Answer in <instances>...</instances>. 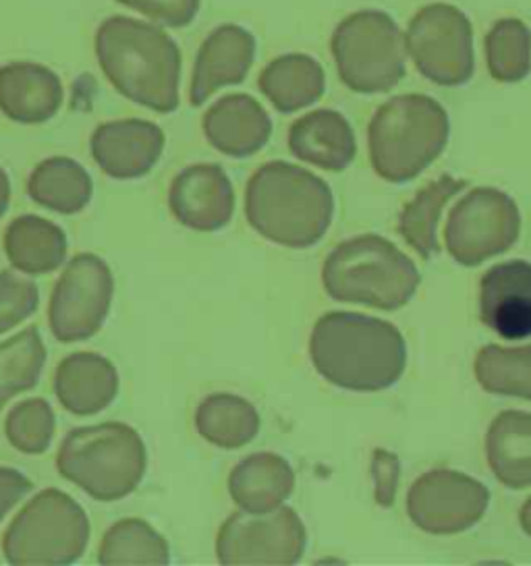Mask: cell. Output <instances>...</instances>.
Wrapping results in <instances>:
<instances>
[{
  "label": "cell",
  "mask_w": 531,
  "mask_h": 566,
  "mask_svg": "<svg viewBox=\"0 0 531 566\" xmlns=\"http://www.w3.org/2000/svg\"><path fill=\"white\" fill-rule=\"evenodd\" d=\"M96 56L121 96L154 113L179 108L181 52L165 30L137 19H106L96 34Z\"/></svg>",
  "instance_id": "obj_1"
},
{
  "label": "cell",
  "mask_w": 531,
  "mask_h": 566,
  "mask_svg": "<svg viewBox=\"0 0 531 566\" xmlns=\"http://www.w3.org/2000/svg\"><path fill=\"white\" fill-rule=\"evenodd\" d=\"M310 355L315 369L334 386L382 390L405 371L407 349L388 322L357 314H329L315 324Z\"/></svg>",
  "instance_id": "obj_2"
},
{
  "label": "cell",
  "mask_w": 531,
  "mask_h": 566,
  "mask_svg": "<svg viewBox=\"0 0 531 566\" xmlns=\"http://www.w3.org/2000/svg\"><path fill=\"white\" fill-rule=\"evenodd\" d=\"M334 201L322 179L287 163H270L248 184L246 214L258 233L287 248H310L331 224Z\"/></svg>",
  "instance_id": "obj_3"
},
{
  "label": "cell",
  "mask_w": 531,
  "mask_h": 566,
  "mask_svg": "<svg viewBox=\"0 0 531 566\" xmlns=\"http://www.w3.org/2000/svg\"><path fill=\"white\" fill-rule=\"evenodd\" d=\"M56 469L90 499L116 502L139 488L148 450L132 426L106 421L66 433L56 452Z\"/></svg>",
  "instance_id": "obj_4"
},
{
  "label": "cell",
  "mask_w": 531,
  "mask_h": 566,
  "mask_svg": "<svg viewBox=\"0 0 531 566\" xmlns=\"http://www.w3.org/2000/svg\"><path fill=\"white\" fill-rule=\"evenodd\" d=\"M369 160L382 179H415L442 154L448 142L447 111L421 94L382 104L369 123Z\"/></svg>",
  "instance_id": "obj_5"
},
{
  "label": "cell",
  "mask_w": 531,
  "mask_h": 566,
  "mask_svg": "<svg viewBox=\"0 0 531 566\" xmlns=\"http://www.w3.org/2000/svg\"><path fill=\"white\" fill-rule=\"evenodd\" d=\"M322 281L332 300L397 310L414 297L419 272L391 241L365 234L332 251Z\"/></svg>",
  "instance_id": "obj_6"
},
{
  "label": "cell",
  "mask_w": 531,
  "mask_h": 566,
  "mask_svg": "<svg viewBox=\"0 0 531 566\" xmlns=\"http://www.w3.org/2000/svg\"><path fill=\"white\" fill-rule=\"evenodd\" d=\"M90 518L82 504L59 488L42 490L11 521L2 537L9 565H73L90 544Z\"/></svg>",
  "instance_id": "obj_7"
},
{
  "label": "cell",
  "mask_w": 531,
  "mask_h": 566,
  "mask_svg": "<svg viewBox=\"0 0 531 566\" xmlns=\"http://www.w3.org/2000/svg\"><path fill=\"white\" fill-rule=\"evenodd\" d=\"M341 82L357 94H381L405 75V38L391 15L360 11L343 19L331 40Z\"/></svg>",
  "instance_id": "obj_8"
},
{
  "label": "cell",
  "mask_w": 531,
  "mask_h": 566,
  "mask_svg": "<svg viewBox=\"0 0 531 566\" xmlns=\"http://www.w3.org/2000/svg\"><path fill=\"white\" fill-rule=\"evenodd\" d=\"M115 276L96 253H80L54 284L49 305L50 333L61 343H82L100 333L111 314Z\"/></svg>",
  "instance_id": "obj_9"
},
{
  "label": "cell",
  "mask_w": 531,
  "mask_h": 566,
  "mask_svg": "<svg viewBox=\"0 0 531 566\" xmlns=\"http://www.w3.org/2000/svg\"><path fill=\"white\" fill-rule=\"evenodd\" d=\"M405 49L417 71L434 84L464 85L473 75L471 23L447 2H434L417 11L407 30Z\"/></svg>",
  "instance_id": "obj_10"
},
{
  "label": "cell",
  "mask_w": 531,
  "mask_h": 566,
  "mask_svg": "<svg viewBox=\"0 0 531 566\" xmlns=\"http://www.w3.org/2000/svg\"><path fill=\"white\" fill-rule=\"evenodd\" d=\"M519 208L497 189H476L455 206L445 231L447 250L459 264L478 266L509 250L519 237Z\"/></svg>",
  "instance_id": "obj_11"
},
{
  "label": "cell",
  "mask_w": 531,
  "mask_h": 566,
  "mask_svg": "<svg viewBox=\"0 0 531 566\" xmlns=\"http://www.w3.org/2000/svg\"><path fill=\"white\" fill-rule=\"evenodd\" d=\"M305 548V527L291 509L229 516L216 539L222 565H295Z\"/></svg>",
  "instance_id": "obj_12"
},
{
  "label": "cell",
  "mask_w": 531,
  "mask_h": 566,
  "mask_svg": "<svg viewBox=\"0 0 531 566\" xmlns=\"http://www.w3.org/2000/svg\"><path fill=\"white\" fill-rule=\"evenodd\" d=\"M490 502L480 482L457 471L438 469L414 483L407 511L415 525L434 535H452L480 521Z\"/></svg>",
  "instance_id": "obj_13"
},
{
  "label": "cell",
  "mask_w": 531,
  "mask_h": 566,
  "mask_svg": "<svg viewBox=\"0 0 531 566\" xmlns=\"http://www.w3.org/2000/svg\"><path fill=\"white\" fill-rule=\"evenodd\" d=\"M165 144V132L156 123L123 118L96 127L90 150L104 175L116 181H133L158 165Z\"/></svg>",
  "instance_id": "obj_14"
},
{
  "label": "cell",
  "mask_w": 531,
  "mask_h": 566,
  "mask_svg": "<svg viewBox=\"0 0 531 566\" xmlns=\"http://www.w3.org/2000/svg\"><path fill=\"white\" fill-rule=\"evenodd\" d=\"M168 208L183 227L198 233H212L231 220L235 191L222 168L194 165L173 179Z\"/></svg>",
  "instance_id": "obj_15"
},
{
  "label": "cell",
  "mask_w": 531,
  "mask_h": 566,
  "mask_svg": "<svg viewBox=\"0 0 531 566\" xmlns=\"http://www.w3.org/2000/svg\"><path fill=\"white\" fill-rule=\"evenodd\" d=\"M256 56V38L239 25H220L199 46L189 102L201 106L220 87L241 84L248 77Z\"/></svg>",
  "instance_id": "obj_16"
},
{
  "label": "cell",
  "mask_w": 531,
  "mask_h": 566,
  "mask_svg": "<svg viewBox=\"0 0 531 566\" xmlns=\"http://www.w3.org/2000/svg\"><path fill=\"white\" fill-rule=\"evenodd\" d=\"M481 319L502 338L531 336V264L513 260L490 268L481 281Z\"/></svg>",
  "instance_id": "obj_17"
},
{
  "label": "cell",
  "mask_w": 531,
  "mask_h": 566,
  "mask_svg": "<svg viewBox=\"0 0 531 566\" xmlns=\"http://www.w3.org/2000/svg\"><path fill=\"white\" fill-rule=\"evenodd\" d=\"M54 395L71 416H96L115 402L118 371L98 353H71L54 371Z\"/></svg>",
  "instance_id": "obj_18"
},
{
  "label": "cell",
  "mask_w": 531,
  "mask_h": 566,
  "mask_svg": "<svg viewBox=\"0 0 531 566\" xmlns=\"http://www.w3.org/2000/svg\"><path fill=\"white\" fill-rule=\"evenodd\" d=\"M63 84L54 71L35 63L0 67V111L21 125H40L63 106Z\"/></svg>",
  "instance_id": "obj_19"
},
{
  "label": "cell",
  "mask_w": 531,
  "mask_h": 566,
  "mask_svg": "<svg viewBox=\"0 0 531 566\" xmlns=\"http://www.w3.org/2000/svg\"><path fill=\"white\" fill-rule=\"evenodd\" d=\"M272 123L262 104L246 94H231L216 102L204 115V135L210 146L232 158L262 150L270 139Z\"/></svg>",
  "instance_id": "obj_20"
},
{
  "label": "cell",
  "mask_w": 531,
  "mask_h": 566,
  "mask_svg": "<svg viewBox=\"0 0 531 566\" xmlns=\"http://www.w3.org/2000/svg\"><path fill=\"white\" fill-rule=\"evenodd\" d=\"M289 148L299 160L326 170H343L355 158V135L334 111H314L293 123L289 132Z\"/></svg>",
  "instance_id": "obj_21"
},
{
  "label": "cell",
  "mask_w": 531,
  "mask_h": 566,
  "mask_svg": "<svg viewBox=\"0 0 531 566\" xmlns=\"http://www.w3.org/2000/svg\"><path fill=\"white\" fill-rule=\"evenodd\" d=\"M69 241L52 220L23 214L4 231V253L11 266L23 274H49L65 264Z\"/></svg>",
  "instance_id": "obj_22"
},
{
  "label": "cell",
  "mask_w": 531,
  "mask_h": 566,
  "mask_svg": "<svg viewBox=\"0 0 531 566\" xmlns=\"http://www.w3.org/2000/svg\"><path fill=\"white\" fill-rule=\"evenodd\" d=\"M28 193L50 212L73 217L87 208L94 196V184L77 160L54 156L33 168L28 179Z\"/></svg>",
  "instance_id": "obj_23"
},
{
  "label": "cell",
  "mask_w": 531,
  "mask_h": 566,
  "mask_svg": "<svg viewBox=\"0 0 531 566\" xmlns=\"http://www.w3.org/2000/svg\"><path fill=\"white\" fill-rule=\"evenodd\" d=\"M293 483L295 475L284 459L253 454L232 469L229 492L246 513H268L293 492Z\"/></svg>",
  "instance_id": "obj_24"
},
{
  "label": "cell",
  "mask_w": 531,
  "mask_h": 566,
  "mask_svg": "<svg viewBox=\"0 0 531 566\" xmlns=\"http://www.w3.org/2000/svg\"><path fill=\"white\" fill-rule=\"evenodd\" d=\"M324 85V71L308 54L279 56L260 75L262 94L281 113H295L320 101Z\"/></svg>",
  "instance_id": "obj_25"
},
{
  "label": "cell",
  "mask_w": 531,
  "mask_h": 566,
  "mask_svg": "<svg viewBox=\"0 0 531 566\" xmlns=\"http://www.w3.org/2000/svg\"><path fill=\"white\" fill-rule=\"evenodd\" d=\"M486 457L500 482L513 490L531 485V416L500 413L486 436Z\"/></svg>",
  "instance_id": "obj_26"
},
{
  "label": "cell",
  "mask_w": 531,
  "mask_h": 566,
  "mask_svg": "<svg viewBox=\"0 0 531 566\" xmlns=\"http://www.w3.org/2000/svg\"><path fill=\"white\" fill-rule=\"evenodd\" d=\"M196 428L201 438L218 449H239L256 438L260 417L248 400L232 395H212L201 400L196 411Z\"/></svg>",
  "instance_id": "obj_27"
},
{
  "label": "cell",
  "mask_w": 531,
  "mask_h": 566,
  "mask_svg": "<svg viewBox=\"0 0 531 566\" xmlns=\"http://www.w3.org/2000/svg\"><path fill=\"white\" fill-rule=\"evenodd\" d=\"M168 542L144 518H121L102 535L100 565H168Z\"/></svg>",
  "instance_id": "obj_28"
},
{
  "label": "cell",
  "mask_w": 531,
  "mask_h": 566,
  "mask_svg": "<svg viewBox=\"0 0 531 566\" xmlns=\"http://www.w3.org/2000/svg\"><path fill=\"white\" fill-rule=\"evenodd\" d=\"M465 185H467L465 181H457L445 175L438 181H431L426 189H421L415 196V200L409 206H405L398 220V231L421 258H430L438 250V239H436L438 217L447 206V201L465 189Z\"/></svg>",
  "instance_id": "obj_29"
},
{
  "label": "cell",
  "mask_w": 531,
  "mask_h": 566,
  "mask_svg": "<svg viewBox=\"0 0 531 566\" xmlns=\"http://www.w3.org/2000/svg\"><path fill=\"white\" fill-rule=\"evenodd\" d=\"M46 366V347L38 328H25L0 343V411L15 395L32 390Z\"/></svg>",
  "instance_id": "obj_30"
},
{
  "label": "cell",
  "mask_w": 531,
  "mask_h": 566,
  "mask_svg": "<svg viewBox=\"0 0 531 566\" xmlns=\"http://www.w3.org/2000/svg\"><path fill=\"white\" fill-rule=\"evenodd\" d=\"M486 63L500 84H517L531 69V32L519 19H500L486 35Z\"/></svg>",
  "instance_id": "obj_31"
},
{
  "label": "cell",
  "mask_w": 531,
  "mask_h": 566,
  "mask_svg": "<svg viewBox=\"0 0 531 566\" xmlns=\"http://www.w3.org/2000/svg\"><path fill=\"white\" fill-rule=\"evenodd\" d=\"M476 376L488 392L531 400V345L521 349L483 347L476 359Z\"/></svg>",
  "instance_id": "obj_32"
},
{
  "label": "cell",
  "mask_w": 531,
  "mask_h": 566,
  "mask_svg": "<svg viewBox=\"0 0 531 566\" xmlns=\"http://www.w3.org/2000/svg\"><path fill=\"white\" fill-rule=\"evenodd\" d=\"M56 430V417L46 399L21 400L4 421V433L23 454H44Z\"/></svg>",
  "instance_id": "obj_33"
},
{
  "label": "cell",
  "mask_w": 531,
  "mask_h": 566,
  "mask_svg": "<svg viewBox=\"0 0 531 566\" xmlns=\"http://www.w3.org/2000/svg\"><path fill=\"white\" fill-rule=\"evenodd\" d=\"M40 305V291L32 279L19 270L0 272V334L11 333L33 316Z\"/></svg>",
  "instance_id": "obj_34"
},
{
  "label": "cell",
  "mask_w": 531,
  "mask_h": 566,
  "mask_svg": "<svg viewBox=\"0 0 531 566\" xmlns=\"http://www.w3.org/2000/svg\"><path fill=\"white\" fill-rule=\"evenodd\" d=\"M116 2L166 28L189 25L198 15L199 4H201V0H116Z\"/></svg>",
  "instance_id": "obj_35"
},
{
  "label": "cell",
  "mask_w": 531,
  "mask_h": 566,
  "mask_svg": "<svg viewBox=\"0 0 531 566\" xmlns=\"http://www.w3.org/2000/svg\"><path fill=\"white\" fill-rule=\"evenodd\" d=\"M374 480H376V500L382 506H391L395 502L398 483V461L395 454L386 450L374 452Z\"/></svg>",
  "instance_id": "obj_36"
},
{
  "label": "cell",
  "mask_w": 531,
  "mask_h": 566,
  "mask_svg": "<svg viewBox=\"0 0 531 566\" xmlns=\"http://www.w3.org/2000/svg\"><path fill=\"white\" fill-rule=\"evenodd\" d=\"M33 490L30 478L11 467H0V523Z\"/></svg>",
  "instance_id": "obj_37"
},
{
  "label": "cell",
  "mask_w": 531,
  "mask_h": 566,
  "mask_svg": "<svg viewBox=\"0 0 531 566\" xmlns=\"http://www.w3.org/2000/svg\"><path fill=\"white\" fill-rule=\"evenodd\" d=\"M9 203H11V181L4 168L0 167V218L7 214Z\"/></svg>",
  "instance_id": "obj_38"
},
{
  "label": "cell",
  "mask_w": 531,
  "mask_h": 566,
  "mask_svg": "<svg viewBox=\"0 0 531 566\" xmlns=\"http://www.w3.org/2000/svg\"><path fill=\"white\" fill-rule=\"evenodd\" d=\"M519 521H521V527H523V532L528 533L531 537V499L525 502V506L521 509V516H519Z\"/></svg>",
  "instance_id": "obj_39"
}]
</instances>
